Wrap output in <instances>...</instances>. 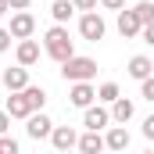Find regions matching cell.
Masks as SVG:
<instances>
[{
  "label": "cell",
  "mask_w": 154,
  "mask_h": 154,
  "mask_svg": "<svg viewBox=\"0 0 154 154\" xmlns=\"http://www.w3.org/2000/svg\"><path fill=\"white\" fill-rule=\"evenodd\" d=\"M108 122H111V111L93 108V104H90V108H86V115H82V125H86V129H104Z\"/></svg>",
  "instance_id": "cell-15"
},
{
  "label": "cell",
  "mask_w": 154,
  "mask_h": 154,
  "mask_svg": "<svg viewBox=\"0 0 154 154\" xmlns=\"http://www.w3.org/2000/svg\"><path fill=\"white\" fill-rule=\"evenodd\" d=\"M136 115V108H133V100H125V97H118V100H111V122H129V118Z\"/></svg>",
  "instance_id": "cell-16"
},
{
  "label": "cell",
  "mask_w": 154,
  "mask_h": 154,
  "mask_svg": "<svg viewBox=\"0 0 154 154\" xmlns=\"http://www.w3.org/2000/svg\"><path fill=\"white\" fill-rule=\"evenodd\" d=\"M25 122H29V125H25V129H29V136H32V140H47V136H50V133H54V122H50V118L43 115V111H32V115L25 118Z\"/></svg>",
  "instance_id": "cell-8"
},
{
  "label": "cell",
  "mask_w": 154,
  "mask_h": 154,
  "mask_svg": "<svg viewBox=\"0 0 154 154\" xmlns=\"http://www.w3.org/2000/svg\"><path fill=\"white\" fill-rule=\"evenodd\" d=\"M25 93H29L32 108H36V111H43V104H47V90H43V86H25Z\"/></svg>",
  "instance_id": "cell-18"
},
{
  "label": "cell",
  "mask_w": 154,
  "mask_h": 154,
  "mask_svg": "<svg viewBox=\"0 0 154 154\" xmlns=\"http://www.w3.org/2000/svg\"><path fill=\"white\" fill-rule=\"evenodd\" d=\"M32 32H36V18L29 11H14L11 14V36L14 39H29Z\"/></svg>",
  "instance_id": "cell-4"
},
{
  "label": "cell",
  "mask_w": 154,
  "mask_h": 154,
  "mask_svg": "<svg viewBox=\"0 0 154 154\" xmlns=\"http://www.w3.org/2000/svg\"><path fill=\"white\" fill-rule=\"evenodd\" d=\"M97 100H104V104L118 100V82H104V86L97 90Z\"/></svg>",
  "instance_id": "cell-19"
},
{
  "label": "cell",
  "mask_w": 154,
  "mask_h": 154,
  "mask_svg": "<svg viewBox=\"0 0 154 154\" xmlns=\"http://www.w3.org/2000/svg\"><path fill=\"white\" fill-rule=\"evenodd\" d=\"M7 4H11V11H25V7H29L32 0H7Z\"/></svg>",
  "instance_id": "cell-29"
},
{
  "label": "cell",
  "mask_w": 154,
  "mask_h": 154,
  "mask_svg": "<svg viewBox=\"0 0 154 154\" xmlns=\"http://www.w3.org/2000/svg\"><path fill=\"white\" fill-rule=\"evenodd\" d=\"M143 136H147V140H154V115L143 118Z\"/></svg>",
  "instance_id": "cell-27"
},
{
  "label": "cell",
  "mask_w": 154,
  "mask_h": 154,
  "mask_svg": "<svg viewBox=\"0 0 154 154\" xmlns=\"http://www.w3.org/2000/svg\"><path fill=\"white\" fill-rule=\"evenodd\" d=\"M104 143H108V151H125V147H129V133H125V125H122V122L108 129Z\"/></svg>",
  "instance_id": "cell-14"
},
{
  "label": "cell",
  "mask_w": 154,
  "mask_h": 154,
  "mask_svg": "<svg viewBox=\"0 0 154 154\" xmlns=\"http://www.w3.org/2000/svg\"><path fill=\"white\" fill-rule=\"evenodd\" d=\"M72 11H75L72 0H54V4H50V14H54V22H61V25L72 18Z\"/></svg>",
  "instance_id": "cell-17"
},
{
  "label": "cell",
  "mask_w": 154,
  "mask_h": 154,
  "mask_svg": "<svg viewBox=\"0 0 154 154\" xmlns=\"http://www.w3.org/2000/svg\"><path fill=\"white\" fill-rule=\"evenodd\" d=\"M7 129H11V115H7V108H4V111H0V133H7Z\"/></svg>",
  "instance_id": "cell-28"
},
{
  "label": "cell",
  "mask_w": 154,
  "mask_h": 154,
  "mask_svg": "<svg viewBox=\"0 0 154 154\" xmlns=\"http://www.w3.org/2000/svg\"><path fill=\"white\" fill-rule=\"evenodd\" d=\"M11 29H0V54H4V50H7V47H11Z\"/></svg>",
  "instance_id": "cell-24"
},
{
  "label": "cell",
  "mask_w": 154,
  "mask_h": 154,
  "mask_svg": "<svg viewBox=\"0 0 154 154\" xmlns=\"http://www.w3.org/2000/svg\"><path fill=\"white\" fill-rule=\"evenodd\" d=\"M4 86H7L11 93H14V90H25V86H29V68H25V65L7 68V72H4Z\"/></svg>",
  "instance_id": "cell-10"
},
{
  "label": "cell",
  "mask_w": 154,
  "mask_h": 154,
  "mask_svg": "<svg viewBox=\"0 0 154 154\" xmlns=\"http://www.w3.org/2000/svg\"><path fill=\"white\" fill-rule=\"evenodd\" d=\"M108 143H104V136H100V129H86V136H79V151L82 154H97L104 151Z\"/></svg>",
  "instance_id": "cell-12"
},
{
  "label": "cell",
  "mask_w": 154,
  "mask_h": 154,
  "mask_svg": "<svg viewBox=\"0 0 154 154\" xmlns=\"http://www.w3.org/2000/svg\"><path fill=\"white\" fill-rule=\"evenodd\" d=\"M72 4H75V11H97L100 0H72Z\"/></svg>",
  "instance_id": "cell-23"
},
{
  "label": "cell",
  "mask_w": 154,
  "mask_h": 154,
  "mask_svg": "<svg viewBox=\"0 0 154 154\" xmlns=\"http://www.w3.org/2000/svg\"><path fill=\"white\" fill-rule=\"evenodd\" d=\"M32 111H36V108H32V100H29L25 90H14V93L7 97V115L11 118H29Z\"/></svg>",
  "instance_id": "cell-5"
},
{
  "label": "cell",
  "mask_w": 154,
  "mask_h": 154,
  "mask_svg": "<svg viewBox=\"0 0 154 154\" xmlns=\"http://www.w3.org/2000/svg\"><path fill=\"white\" fill-rule=\"evenodd\" d=\"M140 36H143V43H151V47H154V22L143 25V32H140Z\"/></svg>",
  "instance_id": "cell-25"
},
{
  "label": "cell",
  "mask_w": 154,
  "mask_h": 154,
  "mask_svg": "<svg viewBox=\"0 0 154 154\" xmlns=\"http://www.w3.org/2000/svg\"><path fill=\"white\" fill-rule=\"evenodd\" d=\"M7 11H11V4H7V0H0V14H7Z\"/></svg>",
  "instance_id": "cell-30"
},
{
  "label": "cell",
  "mask_w": 154,
  "mask_h": 154,
  "mask_svg": "<svg viewBox=\"0 0 154 154\" xmlns=\"http://www.w3.org/2000/svg\"><path fill=\"white\" fill-rule=\"evenodd\" d=\"M0 154H18V140H11V136L0 133Z\"/></svg>",
  "instance_id": "cell-22"
},
{
  "label": "cell",
  "mask_w": 154,
  "mask_h": 154,
  "mask_svg": "<svg viewBox=\"0 0 154 154\" xmlns=\"http://www.w3.org/2000/svg\"><path fill=\"white\" fill-rule=\"evenodd\" d=\"M118 32L122 39H136L143 32V22L136 18V11H118Z\"/></svg>",
  "instance_id": "cell-6"
},
{
  "label": "cell",
  "mask_w": 154,
  "mask_h": 154,
  "mask_svg": "<svg viewBox=\"0 0 154 154\" xmlns=\"http://www.w3.org/2000/svg\"><path fill=\"white\" fill-rule=\"evenodd\" d=\"M61 75L68 79V82L93 79V75H97V61H93V57H79V54H72L68 61H61Z\"/></svg>",
  "instance_id": "cell-2"
},
{
  "label": "cell",
  "mask_w": 154,
  "mask_h": 154,
  "mask_svg": "<svg viewBox=\"0 0 154 154\" xmlns=\"http://www.w3.org/2000/svg\"><path fill=\"white\" fill-rule=\"evenodd\" d=\"M36 61H39V43H36L32 36L22 39V43H18V65L29 68V65H36Z\"/></svg>",
  "instance_id": "cell-13"
},
{
  "label": "cell",
  "mask_w": 154,
  "mask_h": 154,
  "mask_svg": "<svg viewBox=\"0 0 154 154\" xmlns=\"http://www.w3.org/2000/svg\"><path fill=\"white\" fill-rule=\"evenodd\" d=\"M50 143H54L57 151H72V147H79V136H75V129H72V125H54Z\"/></svg>",
  "instance_id": "cell-9"
},
{
  "label": "cell",
  "mask_w": 154,
  "mask_h": 154,
  "mask_svg": "<svg viewBox=\"0 0 154 154\" xmlns=\"http://www.w3.org/2000/svg\"><path fill=\"white\" fill-rule=\"evenodd\" d=\"M43 50L61 65V61H68L72 54H75V47H72V39H68V29L57 22L54 29H47V36H43Z\"/></svg>",
  "instance_id": "cell-1"
},
{
  "label": "cell",
  "mask_w": 154,
  "mask_h": 154,
  "mask_svg": "<svg viewBox=\"0 0 154 154\" xmlns=\"http://www.w3.org/2000/svg\"><path fill=\"white\" fill-rule=\"evenodd\" d=\"M68 100H72L75 108H90V104L97 100V90L90 86V79H82V82H72V93H68Z\"/></svg>",
  "instance_id": "cell-7"
},
{
  "label": "cell",
  "mask_w": 154,
  "mask_h": 154,
  "mask_svg": "<svg viewBox=\"0 0 154 154\" xmlns=\"http://www.w3.org/2000/svg\"><path fill=\"white\" fill-rule=\"evenodd\" d=\"M133 79H147L154 72V57H147V54H136V57H129V68H125Z\"/></svg>",
  "instance_id": "cell-11"
},
{
  "label": "cell",
  "mask_w": 154,
  "mask_h": 154,
  "mask_svg": "<svg viewBox=\"0 0 154 154\" xmlns=\"http://www.w3.org/2000/svg\"><path fill=\"white\" fill-rule=\"evenodd\" d=\"M133 11H136V18H140L143 25H147V22H154V4H151V0H140Z\"/></svg>",
  "instance_id": "cell-20"
},
{
  "label": "cell",
  "mask_w": 154,
  "mask_h": 154,
  "mask_svg": "<svg viewBox=\"0 0 154 154\" xmlns=\"http://www.w3.org/2000/svg\"><path fill=\"white\" fill-rule=\"evenodd\" d=\"M79 32H82V39L97 43V39H104L108 25H104V18H100L97 11H82V18H79Z\"/></svg>",
  "instance_id": "cell-3"
},
{
  "label": "cell",
  "mask_w": 154,
  "mask_h": 154,
  "mask_svg": "<svg viewBox=\"0 0 154 154\" xmlns=\"http://www.w3.org/2000/svg\"><path fill=\"white\" fill-rule=\"evenodd\" d=\"M140 97H143V100H151V104H154V75L140 79Z\"/></svg>",
  "instance_id": "cell-21"
},
{
  "label": "cell",
  "mask_w": 154,
  "mask_h": 154,
  "mask_svg": "<svg viewBox=\"0 0 154 154\" xmlns=\"http://www.w3.org/2000/svg\"><path fill=\"white\" fill-rule=\"evenodd\" d=\"M100 7H108V11H122L125 0H100Z\"/></svg>",
  "instance_id": "cell-26"
}]
</instances>
